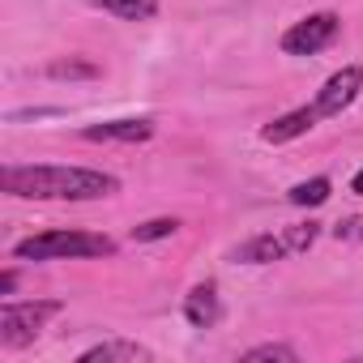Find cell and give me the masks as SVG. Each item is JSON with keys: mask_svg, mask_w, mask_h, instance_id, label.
Instances as JSON below:
<instances>
[{"mask_svg": "<svg viewBox=\"0 0 363 363\" xmlns=\"http://www.w3.org/2000/svg\"><path fill=\"white\" fill-rule=\"evenodd\" d=\"M0 193L18 201H103L120 193V175L65 162H9L0 167Z\"/></svg>", "mask_w": 363, "mask_h": 363, "instance_id": "cell-1", "label": "cell"}, {"mask_svg": "<svg viewBox=\"0 0 363 363\" xmlns=\"http://www.w3.org/2000/svg\"><path fill=\"white\" fill-rule=\"evenodd\" d=\"M116 257V240L103 231H39L13 244V261H94Z\"/></svg>", "mask_w": 363, "mask_h": 363, "instance_id": "cell-2", "label": "cell"}, {"mask_svg": "<svg viewBox=\"0 0 363 363\" xmlns=\"http://www.w3.org/2000/svg\"><path fill=\"white\" fill-rule=\"evenodd\" d=\"M316 240H320V223H291V227H282V231L248 235V240L231 252V261H235V265H274V261H286V257L308 252Z\"/></svg>", "mask_w": 363, "mask_h": 363, "instance_id": "cell-3", "label": "cell"}, {"mask_svg": "<svg viewBox=\"0 0 363 363\" xmlns=\"http://www.w3.org/2000/svg\"><path fill=\"white\" fill-rule=\"evenodd\" d=\"M60 312H65L60 299H5V308H0V346L26 350Z\"/></svg>", "mask_w": 363, "mask_h": 363, "instance_id": "cell-4", "label": "cell"}, {"mask_svg": "<svg viewBox=\"0 0 363 363\" xmlns=\"http://www.w3.org/2000/svg\"><path fill=\"white\" fill-rule=\"evenodd\" d=\"M342 35V18L333 9H320V13H308L299 22L286 26V35L278 39V48L286 56H316L325 48H333V39Z\"/></svg>", "mask_w": 363, "mask_h": 363, "instance_id": "cell-5", "label": "cell"}, {"mask_svg": "<svg viewBox=\"0 0 363 363\" xmlns=\"http://www.w3.org/2000/svg\"><path fill=\"white\" fill-rule=\"evenodd\" d=\"M359 94H363V65H342L337 73L325 77V86L316 90L312 107L320 111V120H333V116H342Z\"/></svg>", "mask_w": 363, "mask_h": 363, "instance_id": "cell-6", "label": "cell"}, {"mask_svg": "<svg viewBox=\"0 0 363 363\" xmlns=\"http://www.w3.org/2000/svg\"><path fill=\"white\" fill-rule=\"evenodd\" d=\"M158 133V124L150 116H124V120H103V124H86L82 137L86 141H116V145H141Z\"/></svg>", "mask_w": 363, "mask_h": 363, "instance_id": "cell-7", "label": "cell"}, {"mask_svg": "<svg viewBox=\"0 0 363 363\" xmlns=\"http://www.w3.org/2000/svg\"><path fill=\"white\" fill-rule=\"evenodd\" d=\"M316 124H320V111H316L312 103H303V107L282 111L278 120H269V124L261 128V141H265V145H286V141H295V137L312 133Z\"/></svg>", "mask_w": 363, "mask_h": 363, "instance_id": "cell-8", "label": "cell"}, {"mask_svg": "<svg viewBox=\"0 0 363 363\" xmlns=\"http://www.w3.org/2000/svg\"><path fill=\"white\" fill-rule=\"evenodd\" d=\"M77 363H154V350L141 342H128V337H107V342L86 346L77 354Z\"/></svg>", "mask_w": 363, "mask_h": 363, "instance_id": "cell-9", "label": "cell"}, {"mask_svg": "<svg viewBox=\"0 0 363 363\" xmlns=\"http://www.w3.org/2000/svg\"><path fill=\"white\" fill-rule=\"evenodd\" d=\"M223 316V295H218V282H197L189 295H184V320L193 329H214Z\"/></svg>", "mask_w": 363, "mask_h": 363, "instance_id": "cell-10", "label": "cell"}, {"mask_svg": "<svg viewBox=\"0 0 363 363\" xmlns=\"http://www.w3.org/2000/svg\"><path fill=\"white\" fill-rule=\"evenodd\" d=\"M90 5L120 18V22H150V18H158L162 0H90Z\"/></svg>", "mask_w": 363, "mask_h": 363, "instance_id": "cell-11", "label": "cell"}, {"mask_svg": "<svg viewBox=\"0 0 363 363\" xmlns=\"http://www.w3.org/2000/svg\"><path fill=\"white\" fill-rule=\"evenodd\" d=\"M329 197H333V179H329V175L299 179V184L286 193V201H291V206H299V210H316V206H325Z\"/></svg>", "mask_w": 363, "mask_h": 363, "instance_id": "cell-12", "label": "cell"}, {"mask_svg": "<svg viewBox=\"0 0 363 363\" xmlns=\"http://www.w3.org/2000/svg\"><path fill=\"white\" fill-rule=\"evenodd\" d=\"M103 69L94 65V60H82V56H60V60H52L48 65V77L52 82H94Z\"/></svg>", "mask_w": 363, "mask_h": 363, "instance_id": "cell-13", "label": "cell"}, {"mask_svg": "<svg viewBox=\"0 0 363 363\" xmlns=\"http://www.w3.org/2000/svg\"><path fill=\"white\" fill-rule=\"evenodd\" d=\"M240 359H244V363H299V350L286 346V342H261V346L244 350Z\"/></svg>", "mask_w": 363, "mask_h": 363, "instance_id": "cell-14", "label": "cell"}, {"mask_svg": "<svg viewBox=\"0 0 363 363\" xmlns=\"http://www.w3.org/2000/svg\"><path fill=\"white\" fill-rule=\"evenodd\" d=\"M179 231V218H150V223H137L128 235L133 244H158V240H171Z\"/></svg>", "mask_w": 363, "mask_h": 363, "instance_id": "cell-15", "label": "cell"}, {"mask_svg": "<svg viewBox=\"0 0 363 363\" xmlns=\"http://www.w3.org/2000/svg\"><path fill=\"white\" fill-rule=\"evenodd\" d=\"M18 291V269H5L0 274V295H13Z\"/></svg>", "mask_w": 363, "mask_h": 363, "instance_id": "cell-16", "label": "cell"}, {"mask_svg": "<svg viewBox=\"0 0 363 363\" xmlns=\"http://www.w3.org/2000/svg\"><path fill=\"white\" fill-rule=\"evenodd\" d=\"M350 193H354V197H363V167H359V171H354V179H350Z\"/></svg>", "mask_w": 363, "mask_h": 363, "instance_id": "cell-17", "label": "cell"}, {"mask_svg": "<svg viewBox=\"0 0 363 363\" xmlns=\"http://www.w3.org/2000/svg\"><path fill=\"white\" fill-rule=\"evenodd\" d=\"M359 235H363V231H359Z\"/></svg>", "mask_w": 363, "mask_h": 363, "instance_id": "cell-18", "label": "cell"}]
</instances>
